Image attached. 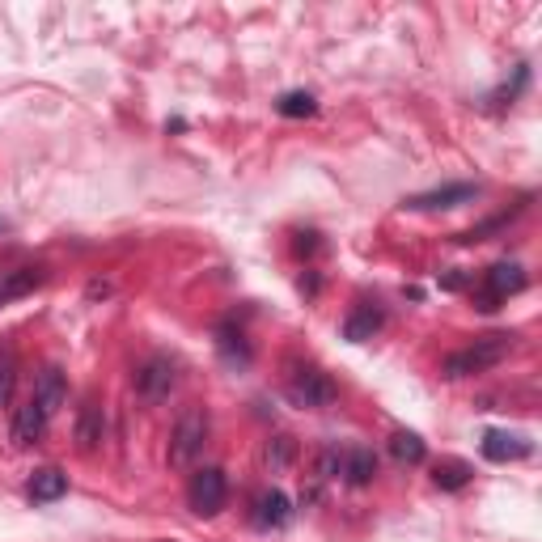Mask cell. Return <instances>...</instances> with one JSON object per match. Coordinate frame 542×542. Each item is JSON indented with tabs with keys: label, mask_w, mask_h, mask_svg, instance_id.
I'll list each match as a JSON object with an SVG mask.
<instances>
[{
	"label": "cell",
	"mask_w": 542,
	"mask_h": 542,
	"mask_svg": "<svg viewBox=\"0 0 542 542\" xmlns=\"http://www.w3.org/2000/svg\"><path fill=\"white\" fill-rule=\"evenodd\" d=\"M509 352H513V335H483V339H475V343H466V348L449 352L445 365H441V373L449 377V382H458V377H475V373L496 369Z\"/></svg>",
	"instance_id": "1"
},
{
	"label": "cell",
	"mask_w": 542,
	"mask_h": 542,
	"mask_svg": "<svg viewBox=\"0 0 542 542\" xmlns=\"http://www.w3.org/2000/svg\"><path fill=\"white\" fill-rule=\"evenodd\" d=\"M284 394L293 407H305V411H318V407H331L335 403V382L318 365H293L284 377Z\"/></svg>",
	"instance_id": "2"
},
{
	"label": "cell",
	"mask_w": 542,
	"mask_h": 542,
	"mask_svg": "<svg viewBox=\"0 0 542 542\" xmlns=\"http://www.w3.org/2000/svg\"><path fill=\"white\" fill-rule=\"evenodd\" d=\"M204 445H208V415L200 407H187L170 432L166 458H170V466H178V471H187V466L204 454Z\"/></svg>",
	"instance_id": "3"
},
{
	"label": "cell",
	"mask_w": 542,
	"mask_h": 542,
	"mask_svg": "<svg viewBox=\"0 0 542 542\" xmlns=\"http://www.w3.org/2000/svg\"><path fill=\"white\" fill-rule=\"evenodd\" d=\"M225 500H229L225 471H216V466H200V471L191 475V483H187V504L200 517H216L225 509Z\"/></svg>",
	"instance_id": "4"
},
{
	"label": "cell",
	"mask_w": 542,
	"mask_h": 542,
	"mask_svg": "<svg viewBox=\"0 0 542 542\" xmlns=\"http://www.w3.org/2000/svg\"><path fill=\"white\" fill-rule=\"evenodd\" d=\"M174 382H178V369H174L170 356H149V360H144V365L136 369V394H140L144 403L170 399Z\"/></svg>",
	"instance_id": "5"
},
{
	"label": "cell",
	"mask_w": 542,
	"mask_h": 542,
	"mask_svg": "<svg viewBox=\"0 0 542 542\" xmlns=\"http://www.w3.org/2000/svg\"><path fill=\"white\" fill-rule=\"evenodd\" d=\"M526 288V267L521 263H496V267H487V276H483V297H479V310H496V301L504 297H513Z\"/></svg>",
	"instance_id": "6"
},
{
	"label": "cell",
	"mask_w": 542,
	"mask_h": 542,
	"mask_svg": "<svg viewBox=\"0 0 542 542\" xmlns=\"http://www.w3.org/2000/svg\"><path fill=\"white\" fill-rule=\"evenodd\" d=\"M475 200H479L475 183H445L437 191L411 195V200H403V208H411V212H445V208H462V204H475Z\"/></svg>",
	"instance_id": "7"
},
{
	"label": "cell",
	"mask_w": 542,
	"mask_h": 542,
	"mask_svg": "<svg viewBox=\"0 0 542 542\" xmlns=\"http://www.w3.org/2000/svg\"><path fill=\"white\" fill-rule=\"evenodd\" d=\"M47 424H51V415L39 407V403H26V407H17V415H13V424H9V441L17 445V449H26V445H34V441H43V432H47Z\"/></svg>",
	"instance_id": "8"
},
{
	"label": "cell",
	"mask_w": 542,
	"mask_h": 542,
	"mask_svg": "<svg viewBox=\"0 0 542 542\" xmlns=\"http://www.w3.org/2000/svg\"><path fill=\"white\" fill-rule=\"evenodd\" d=\"M102 437H106V415H102V407L85 403L81 415H77V428H72V441H77L81 454H98Z\"/></svg>",
	"instance_id": "9"
},
{
	"label": "cell",
	"mask_w": 542,
	"mask_h": 542,
	"mask_svg": "<svg viewBox=\"0 0 542 542\" xmlns=\"http://www.w3.org/2000/svg\"><path fill=\"white\" fill-rule=\"evenodd\" d=\"M526 454H530V441L517 437V432L492 428V432L483 437V458H487V462H517V458H526Z\"/></svg>",
	"instance_id": "10"
},
{
	"label": "cell",
	"mask_w": 542,
	"mask_h": 542,
	"mask_svg": "<svg viewBox=\"0 0 542 542\" xmlns=\"http://www.w3.org/2000/svg\"><path fill=\"white\" fill-rule=\"evenodd\" d=\"M47 280V271L43 267H13V271H0V305H9L17 297H26L34 293Z\"/></svg>",
	"instance_id": "11"
},
{
	"label": "cell",
	"mask_w": 542,
	"mask_h": 542,
	"mask_svg": "<svg viewBox=\"0 0 542 542\" xmlns=\"http://www.w3.org/2000/svg\"><path fill=\"white\" fill-rule=\"evenodd\" d=\"M64 492H68V475L60 471V466H39V471L30 475V483H26V496L34 504H51V500H60Z\"/></svg>",
	"instance_id": "12"
},
{
	"label": "cell",
	"mask_w": 542,
	"mask_h": 542,
	"mask_svg": "<svg viewBox=\"0 0 542 542\" xmlns=\"http://www.w3.org/2000/svg\"><path fill=\"white\" fill-rule=\"evenodd\" d=\"M343 479H348L352 487H365L377 479V454L369 445H352V449H343Z\"/></svg>",
	"instance_id": "13"
},
{
	"label": "cell",
	"mask_w": 542,
	"mask_h": 542,
	"mask_svg": "<svg viewBox=\"0 0 542 542\" xmlns=\"http://www.w3.org/2000/svg\"><path fill=\"white\" fill-rule=\"evenodd\" d=\"M288 517H293V504H288V496L276 492V487L255 500V526L259 530H280V526H288Z\"/></svg>",
	"instance_id": "14"
},
{
	"label": "cell",
	"mask_w": 542,
	"mask_h": 542,
	"mask_svg": "<svg viewBox=\"0 0 542 542\" xmlns=\"http://www.w3.org/2000/svg\"><path fill=\"white\" fill-rule=\"evenodd\" d=\"M64 399H68L64 373H60L56 365H47V369L39 373V382H34V403H39L47 415H56V411L64 407Z\"/></svg>",
	"instance_id": "15"
},
{
	"label": "cell",
	"mask_w": 542,
	"mask_h": 542,
	"mask_svg": "<svg viewBox=\"0 0 542 542\" xmlns=\"http://www.w3.org/2000/svg\"><path fill=\"white\" fill-rule=\"evenodd\" d=\"M377 331H382V310H377V305H369V301H360L356 310L343 318V339H352V343H365V339H373Z\"/></svg>",
	"instance_id": "16"
},
{
	"label": "cell",
	"mask_w": 542,
	"mask_h": 542,
	"mask_svg": "<svg viewBox=\"0 0 542 542\" xmlns=\"http://www.w3.org/2000/svg\"><path fill=\"white\" fill-rule=\"evenodd\" d=\"M216 352H221V360H225V365H233V369L250 365V343H246V335L238 327H233V322H221V327H216Z\"/></svg>",
	"instance_id": "17"
},
{
	"label": "cell",
	"mask_w": 542,
	"mask_h": 542,
	"mask_svg": "<svg viewBox=\"0 0 542 542\" xmlns=\"http://www.w3.org/2000/svg\"><path fill=\"white\" fill-rule=\"evenodd\" d=\"M471 466H466L462 458H445V462H437L432 466V483L441 487V492H462L466 483H471Z\"/></svg>",
	"instance_id": "18"
},
{
	"label": "cell",
	"mask_w": 542,
	"mask_h": 542,
	"mask_svg": "<svg viewBox=\"0 0 542 542\" xmlns=\"http://www.w3.org/2000/svg\"><path fill=\"white\" fill-rule=\"evenodd\" d=\"M293 462H297V441L293 437H271L263 445V466H267L271 475H284Z\"/></svg>",
	"instance_id": "19"
},
{
	"label": "cell",
	"mask_w": 542,
	"mask_h": 542,
	"mask_svg": "<svg viewBox=\"0 0 542 542\" xmlns=\"http://www.w3.org/2000/svg\"><path fill=\"white\" fill-rule=\"evenodd\" d=\"M390 454H394V462H403V466H420L424 462V441L415 437V432H394Z\"/></svg>",
	"instance_id": "20"
},
{
	"label": "cell",
	"mask_w": 542,
	"mask_h": 542,
	"mask_svg": "<svg viewBox=\"0 0 542 542\" xmlns=\"http://www.w3.org/2000/svg\"><path fill=\"white\" fill-rule=\"evenodd\" d=\"M276 111H280L284 119H310V115L318 111V102H314V94H301V89H293V94H284V98L276 102Z\"/></svg>",
	"instance_id": "21"
},
{
	"label": "cell",
	"mask_w": 542,
	"mask_h": 542,
	"mask_svg": "<svg viewBox=\"0 0 542 542\" xmlns=\"http://www.w3.org/2000/svg\"><path fill=\"white\" fill-rule=\"evenodd\" d=\"M13 377H17V360L9 348H0V407H5L13 394Z\"/></svg>",
	"instance_id": "22"
},
{
	"label": "cell",
	"mask_w": 542,
	"mask_h": 542,
	"mask_svg": "<svg viewBox=\"0 0 542 542\" xmlns=\"http://www.w3.org/2000/svg\"><path fill=\"white\" fill-rule=\"evenodd\" d=\"M339 471H343V449L339 445H327L318 454V479H339Z\"/></svg>",
	"instance_id": "23"
},
{
	"label": "cell",
	"mask_w": 542,
	"mask_h": 542,
	"mask_svg": "<svg viewBox=\"0 0 542 542\" xmlns=\"http://www.w3.org/2000/svg\"><path fill=\"white\" fill-rule=\"evenodd\" d=\"M297 255H314V250H318V233H297Z\"/></svg>",
	"instance_id": "24"
},
{
	"label": "cell",
	"mask_w": 542,
	"mask_h": 542,
	"mask_svg": "<svg viewBox=\"0 0 542 542\" xmlns=\"http://www.w3.org/2000/svg\"><path fill=\"white\" fill-rule=\"evenodd\" d=\"M0 229H5V225H0Z\"/></svg>",
	"instance_id": "25"
}]
</instances>
